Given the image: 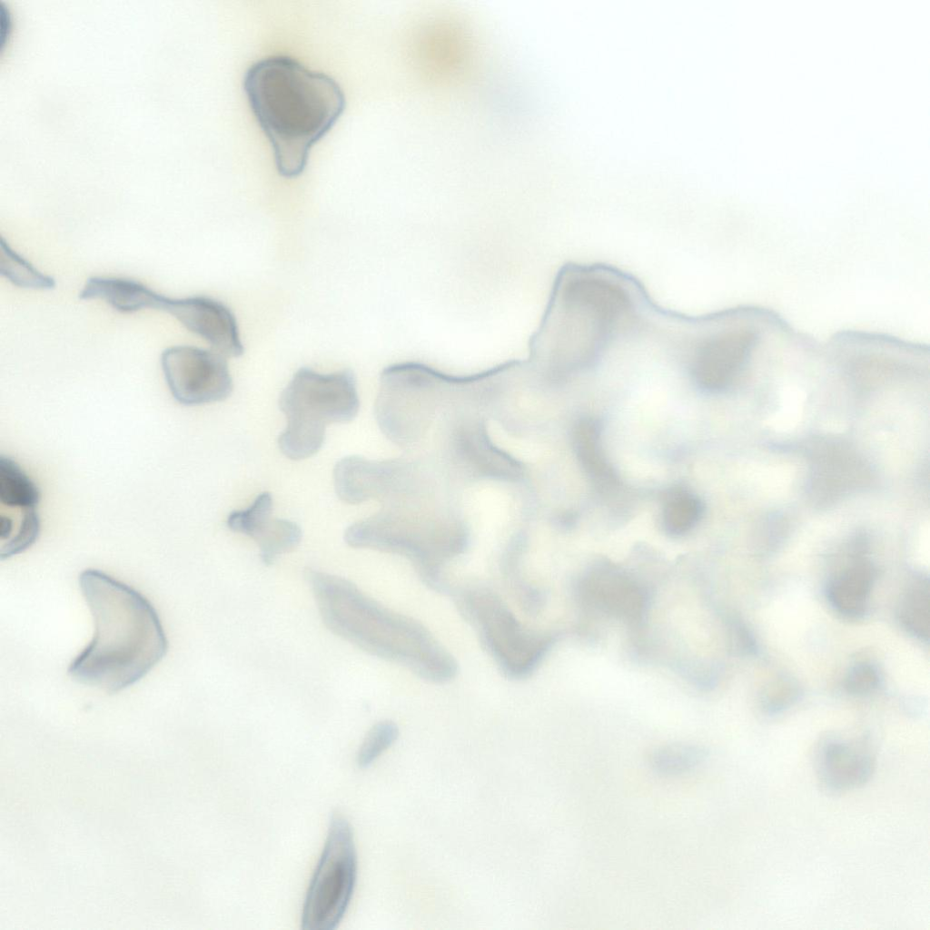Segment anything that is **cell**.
<instances>
[{"label":"cell","instance_id":"cell-1","mask_svg":"<svg viewBox=\"0 0 930 930\" xmlns=\"http://www.w3.org/2000/svg\"><path fill=\"white\" fill-rule=\"evenodd\" d=\"M94 618L89 644L74 658L68 674L107 693L142 679L165 656L168 641L152 603L133 587L94 569L79 576Z\"/></svg>","mask_w":930,"mask_h":930},{"label":"cell","instance_id":"cell-2","mask_svg":"<svg viewBox=\"0 0 930 930\" xmlns=\"http://www.w3.org/2000/svg\"><path fill=\"white\" fill-rule=\"evenodd\" d=\"M243 89L272 145L279 174L288 179L300 176L313 144L344 111L341 88L331 76L308 69L292 57L272 55L247 69Z\"/></svg>","mask_w":930,"mask_h":930},{"label":"cell","instance_id":"cell-3","mask_svg":"<svg viewBox=\"0 0 930 930\" xmlns=\"http://www.w3.org/2000/svg\"><path fill=\"white\" fill-rule=\"evenodd\" d=\"M325 627L366 653L433 684L452 681L455 657L422 623L371 598L353 582L318 569L304 572Z\"/></svg>","mask_w":930,"mask_h":930},{"label":"cell","instance_id":"cell-4","mask_svg":"<svg viewBox=\"0 0 930 930\" xmlns=\"http://www.w3.org/2000/svg\"><path fill=\"white\" fill-rule=\"evenodd\" d=\"M279 405L287 420L278 439L281 451L291 460L306 459L322 446L328 424L356 417L355 376L351 370L322 374L301 368L281 393Z\"/></svg>","mask_w":930,"mask_h":930},{"label":"cell","instance_id":"cell-5","mask_svg":"<svg viewBox=\"0 0 930 930\" xmlns=\"http://www.w3.org/2000/svg\"><path fill=\"white\" fill-rule=\"evenodd\" d=\"M452 595L460 614L508 679L519 681L531 677L558 640L557 633L527 628L488 585H465Z\"/></svg>","mask_w":930,"mask_h":930},{"label":"cell","instance_id":"cell-6","mask_svg":"<svg viewBox=\"0 0 930 930\" xmlns=\"http://www.w3.org/2000/svg\"><path fill=\"white\" fill-rule=\"evenodd\" d=\"M344 539L352 548L372 549L407 558L422 583L439 593L450 591L443 568L464 552L462 530L409 529L389 510L351 525Z\"/></svg>","mask_w":930,"mask_h":930},{"label":"cell","instance_id":"cell-7","mask_svg":"<svg viewBox=\"0 0 930 930\" xmlns=\"http://www.w3.org/2000/svg\"><path fill=\"white\" fill-rule=\"evenodd\" d=\"M357 865L351 825L343 816L334 814L304 899L301 919L303 930L337 927L353 895Z\"/></svg>","mask_w":930,"mask_h":930},{"label":"cell","instance_id":"cell-8","mask_svg":"<svg viewBox=\"0 0 930 930\" xmlns=\"http://www.w3.org/2000/svg\"><path fill=\"white\" fill-rule=\"evenodd\" d=\"M161 366L173 397L181 404L221 401L232 391L226 357L213 349L172 346L162 352Z\"/></svg>","mask_w":930,"mask_h":930},{"label":"cell","instance_id":"cell-9","mask_svg":"<svg viewBox=\"0 0 930 930\" xmlns=\"http://www.w3.org/2000/svg\"><path fill=\"white\" fill-rule=\"evenodd\" d=\"M163 311L225 357L243 354L236 318L222 302L207 296L167 297Z\"/></svg>","mask_w":930,"mask_h":930},{"label":"cell","instance_id":"cell-10","mask_svg":"<svg viewBox=\"0 0 930 930\" xmlns=\"http://www.w3.org/2000/svg\"><path fill=\"white\" fill-rule=\"evenodd\" d=\"M272 495L262 492L247 509L232 511L227 519L230 529L254 539L266 565L294 549L302 539V530L297 524L272 517Z\"/></svg>","mask_w":930,"mask_h":930},{"label":"cell","instance_id":"cell-11","mask_svg":"<svg viewBox=\"0 0 930 930\" xmlns=\"http://www.w3.org/2000/svg\"><path fill=\"white\" fill-rule=\"evenodd\" d=\"M579 597L593 608L630 622H640L646 614L648 595L638 581L609 567L589 572L578 583Z\"/></svg>","mask_w":930,"mask_h":930},{"label":"cell","instance_id":"cell-12","mask_svg":"<svg viewBox=\"0 0 930 930\" xmlns=\"http://www.w3.org/2000/svg\"><path fill=\"white\" fill-rule=\"evenodd\" d=\"M396 465L371 461L359 456L345 457L334 467L335 491L341 500L350 504L372 498L385 499L396 488Z\"/></svg>","mask_w":930,"mask_h":930},{"label":"cell","instance_id":"cell-13","mask_svg":"<svg viewBox=\"0 0 930 930\" xmlns=\"http://www.w3.org/2000/svg\"><path fill=\"white\" fill-rule=\"evenodd\" d=\"M875 761L866 747L830 740L817 753L816 770L821 784L830 792H843L864 785L872 776Z\"/></svg>","mask_w":930,"mask_h":930},{"label":"cell","instance_id":"cell-14","mask_svg":"<svg viewBox=\"0 0 930 930\" xmlns=\"http://www.w3.org/2000/svg\"><path fill=\"white\" fill-rule=\"evenodd\" d=\"M79 297L83 300H104L123 313H132L144 309L163 311L167 299L166 296L138 281L102 276L89 278Z\"/></svg>","mask_w":930,"mask_h":930},{"label":"cell","instance_id":"cell-15","mask_svg":"<svg viewBox=\"0 0 930 930\" xmlns=\"http://www.w3.org/2000/svg\"><path fill=\"white\" fill-rule=\"evenodd\" d=\"M869 563L858 561L837 574L829 583L827 598L833 608L847 618L863 615L874 582Z\"/></svg>","mask_w":930,"mask_h":930},{"label":"cell","instance_id":"cell-16","mask_svg":"<svg viewBox=\"0 0 930 930\" xmlns=\"http://www.w3.org/2000/svg\"><path fill=\"white\" fill-rule=\"evenodd\" d=\"M573 441L577 457L595 483L604 489L616 485L615 474L602 453L598 423L591 419L580 420L574 429Z\"/></svg>","mask_w":930,"mask_h":930},{"label":"cell","instance_id":"cell-17","mask_svg":"<svg viewBox=\"0 0 930 930\" xmlns=\"http://www.w3.org/2000/svg\"><path fill=\"white\" fill-rule=\"evenodd\" d=\"M523 547L510 546L505 552L500 571L505 584L522 610L529 616L538 615L545 606L546 595L539 587L529 583L521 570Z\"/></svg>","mask_w":930,"mask_h":930},{"label":"cell","instance_id":"cell-18","mask_svg":"<svg viewBox=\"0 0 930 930\" xmlns=\"http://www.w3.org/2000/svg\"><path fill=\"white\" fill-rule=\"evenodd\" d=\"M40 490L19 464L8 456L0 458L1 507L37 509Z\"/></svg>","mask_w":930,"mask_h":930},{"label":"cell","instance_id":"cell-19","mask_svg":"<svg viewBox=\"0 0 930 930\" xmlns=\"http://www.w3.org/2000/svg\"><path fill=\"white\" fill-rule=\"evenodd\" d=\"M707 757V751L699 746L671 744L653 750L648 763L659 774L677 776L695 770L705 763Z\"/></svg>","mask_w":930,"mask_h":930},{"label":"cell","instance_id":"cell-20","mask_svg":"<svg viewBox=\"0 0 930 930\" xmlns=\"http://www.w3.org/2000/svg\"><path fill=\"white\" fill-rule=\"evenodd\" d=\"M0 273L20 288L50 290L55 286L53 277L38 271L14 251L3 237L0 240Z\"/></svg>","mask_w":930,"mask_h":930},{"label":"cell","instance_id":"cell-21","mask_svg":"<svg viewBox=\"0 0 930 930\" xmlns=\"http://www.w3.org/2000/svg\"><path fill=\"white\" fill-rule=\"evenodd\" d=\"M701 503L692 494L679 490L670 494L664 507V525L672 535L689 531L701 516Z\"/></svg>","mask_w":930,"mask_h":930},{"label":"cell","instance_id":"cell-22","mask_svg":"<svg viewBox=\"0 0 930 930\" xmlns=\"http://www.w3.org/2000/svg\"><path fill=\"white\" fill-rule=\"evenodd\" d=\"M901 619L915 636L929 637V587L928 581H916L906 592L901 605Z\"/></svg>","mask_w":930,"mask_h":930},{"label":"cell","instance_id":"cell-23","mask_svg":"<svg viewBox=\"0 0 930 930\" xmlns=\"http://www.w3.org/2000/svg\"><path fill=\"white\" fill-rule=\"evenodd\" d=\"M399 727L391 720L376 723L365 736L357 754L358 765L364 768L371 766L398 738Z\"/></svg>","mask_w":930,"mask_h":930},{"label":"cell","instance_id":"cell-24","mask_svg":"<svg viewBox=\"0 0 930 930\" xmlns=\"http://www.w3.org/2000/svg\"><path fill=\"white\" fill-rule=\"evenodd\" d=\"M877 684V671L868 664L857 665L846 678V688L855 694L867 693L876 688Z\"/></svg>","mask_w":930,"mask_h":930}]
</instances>
